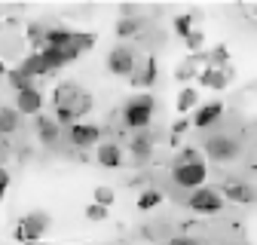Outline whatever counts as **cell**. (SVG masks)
<instances>
[{
    "mask_svg": "<svg viewBox=\"0 0 257 245\" xmlns=\"http://www.w3.org/2000/svg\"><path fill=\"white\" fill-rule=\"evenodd\" d=\"M95 107V98H92V92L83 89L80 83H71V80H64L52 89V116L58 119V126H74V122H83V116Z\"/></svg>",
    "mask_w": 257,
    "mask_h": 245,
    "instance_id": "cell-1",
    "label": "cell"
},
{
    "mask_svg": "<svg viewBox=\"0 0 257 245\" xmlns=\"http://www.w3.org/2000/svg\"><path fill=\"white\" fill-rule=\"evenodd\" d=\"M153 113H156V98L150 92H138L122 104V126L132 132H147L153 122Z\"/></svg>",
    "mask_w": 257,
    "mask_h": 245,
    "instance_id": "cell-2",
    "label": "cell"
},
{
    "mask_svg": "<svg viewBox=\"0 0 257 245\" xmlns=\"http://www.w3.org/2000/svg\"><path fill=\"white\" fill-rule=\"evenodd\" d=\"M49 224H52V214L43 211V208H34V211H28L25 218L19 221V227H16L13 236H16V242H22V245H34V242H40V239L46 236Z\"/></svg>",
    "mask_w": 257,
    "mask_h": 245,
    "instance_id": "cell-3",
    "label": "cell"
},
{
    "mask_svg": "<svg viewBox=\"0 0 257 245\" xmlns=\"http://www.w3.org/2000/svg\"><path fill=\"white\" fill-rule=\"evenodd\" d=\"M239 138L236 135H227V132H217V135H208L205 138V157L214 160V163H233L239 157Z\"/></svg>",
    "mask_w": 257,
    "mask_h": 245,
    "instance_id": "cell-4",
    "label": "cell"
},
{
    "mask_svg": "<svg viewBox=\"0 0 257 245\" xmlns=\"http://www.w3.org/2000/svg\"><path fill=\"white\" fill-rule=\"evenodd\" d=\"M135 68H138V55L132 46H113L107 52V71L113 77H135Z\"/></svg>",
    "mask_w": 257,
    "mask_h": 245,
    "instance_id": "cell-5",
    "label": "cell"
},
{
    "mask_svg": "<svg viewBox=\"0 0 257 245\" xmlns=\"http://www.w3.org/2000/svg\"><path fill=\"white\" fill-rule=\"evenodd\" d=\"M205 178H208L205 163L172 166V181H175V187H181V190H199V187H205Z\"/></svg>",
    "mask_w": 257,
    "mask_h": 245,
    "instance_id": "cell-6",
    "label": "cell"
},
{
    "mask_svg": "<svg viewBox=\"0 0 257 245\" xmlns=\"http://www.w3.org/2000/svg\"><path fill=\"white\" fill-rule=\"evenodd\" d=\"M68 141L77 147V150H89V147H98L101 144V126L98 122H74L68 129Z\"/></svg>",
    "mask_w": 257,
    "mask_h": 245,
    "instance_id": "cell-7",
    "label": "cell"
},
{
    "mask_svg": "<svg viewBox=\"0 0 257 245\" xmlns=\"http://www.w3.org/2000/svg\"><path fill=\"white\" fill-rule=\"evenodd\" d=\"M187 205H190L193 211H199V214H217V211L223 208V196H220L217 190H211V187H199V190L190 193Z\"/></svg>",
    "mask_w": 257,
    "mask_h": 245,
    "instance_id": "cell-8",
    "label": "cell"
},
{
    "mask_svg": "<svg viewBox=\"0 0 257 245\" xmlns=\"http://www.w3.org/2000/svg\"><path fill=\"white\" fill-rule=\"evenodd\" d=\"M43 92L37 89V86H31V89H22V92H16V110L22 113V116H40L43 113Z\"/></svg>",
    "mask_w": 257,
    "mask_h": 245,
    "instance_id": "cell-9",
    "label": "cell"
},
{
    "mask_svg": "<svg viewBox=\"0 0 257 245\" xmlns=\"http://www.w3.org/2000/svg\"><path fill=\"white\" fill-rule=\"evenodd\" d=\"M220 116H223V101H205V104H199L196 110H193V119H190V126L193 129H211V126H217L220 122Z\"/></svg>",
    "mask_w": 257,
    "mask_h": 245,
    "instance_id": "cell-10",
    "label": "cell"
},
{
    "mask_svg": "<svg viewBox=\"0 0 257 245\" xmlns=\"http://www.w3.org/2000/svg\"><path fill=\"white\" fill-rule=\"evenodd\" d=\"M220 196L230 199V202H236V205H251V202H257V190H254V184H248V181H227V184L220 187Z\"/></svg>",
    "mask_w": 257,
    "mask_h": 245,
    "instance_id": "cell-11",
    "label": "cell"
},
{
    "mask_svg": "<svg viewBox=\"0 0 257 245\" xmlns=\"http://www.w3.org/2000/svg\"><path fill=\"white\" fill-rule=\"evenodd\" d=\"M95 163H98L101 169H122L125 157H122L119 141H101L98 147H95Z\"/></svg>",
    "mask_w": 257,
    "mask_h": 245,
    "instance_id": "cell-12",
    "label": "cell"
},
{
    "mask_svg": "<svg viewBox=\"0 0 257 245\" xmlns=\"http://www.w3.org/2000/svg\"><path fill=\"white\" fill-rule=\"evenodd\" d=\"M34 132H37L40 144H46V147H55V144H58V138H61V126H58V119H55V116H46V113H40V116L34 119Z\"/></svg>",
    "mask_w": 257,
    "mask_h": 245,
    "instance_id": "cell-13",
    "label": "cell"
},
{
    "mask_svg": "<svg viewBox=\"0 0 257 245\" xmlns=\"http://www.w3.org/2000/svg\"><path fill=\"white\" fill-rule=\"evenodd\" d=\"M199 83L208 86V89H214V92H220L223 86L230 83V68L227 65H208V68L199 71Z\"/></svg>",
    "mask_w": 257,
    "mask_h": 245,
    "instance_id": "cell-14",
    "label": "cell"
},
{
    "mask_svg": "<svg viewBox=\"0 0 257 245\" xmlns=\"http://www.w3.org/2000/svg\"><path fill=\"white\" fill-rule=\"evenodd\" d=\"M153 144H156V138H153V132L147 129V132H135L132 135V141H128V150H132V157H135V163H144L150 153H153Z\"/></svg>",
    "mask_w": 257,
    "mask_h": 245,
    "instance_id": "cell-15",
    "label": "cell"
},
{
    "mask_svg": "<svg viewBox=\"0 0 257 245\" xmlns=\"http://www.w3.org/2000/svg\"><path fill=\"white\" fill-rule=\"evenodd\" d=\"M132 83H135L141 92H150V89H153V83H156V58H153V55L144 58V68H141V74L132 77Z\"/></svg>",
    "mask_w": 257,
    "mask_h": 245,
    "instance_id": "cell-16",
    "label": "cell"
},
{
    "mask_svg": "<svg viewBox=\"0 0 257 245\" xmlns=\"http://www.w3.org/2000/svg\"><path fill=\"white\" fill-rule=\"evenodd\" d=\"M19 68L31 77V80H37V77H46V65H43V55L40 52H31L19 61Z\"/></svg>",
    "mask_w": 257,
    "mask_h": 245,
    "instance_id": "cell-17",
    "label": "cell"
},
{
    "mask_svg": "<svg viewBox=\"0 0 257 245\" xmlns=\"http://www.w3.org/2000/svg\"><path fill=\"white\" fill-rule=\"evenodd\" d=\"M175 107H178V113H190V110H196V107H199V92H196V86H184V89L178 92Z\"/></svg>",
    "mask_w": 257,
    "mask_h": 245,
    "instance_id": "cell-18",
    "label": "cell"
},
{
    "mask_svg": "<svg viewBox=\"0 0 257 245\" xmlns=\"http://www.w3.org/2000/svg\"><path fill=\"white\" fill-rule=\"evenodd\" d=\"M113 31H116V37H119V40L135 37L138 31H141V19H138V16H119L116 25H113Z\"/></svg>",
    "mask_w": 257,
    "mask_h": 245,
    "instance_id": "cell-19",
    "label": "cell"
},
{
    "mask_svg": "<svg viewBox=\"0 0 257 245\" xmlns=\"http://www.w3.org/2000/svg\"><path fill=\"white\" fill-rule=\"evenodd\" d=\"M22 122V113L16 107H0V135H13Z\"/></svg>",
    "mask_w": 257,
    "mask_h": 245,
    "instance_id": "cell-20",
    "label": "cell"
},
{
    "mask_svg": "<svg viewBox=\"0 0 257 245\" xmlns=\"http://www.w3.org/2000/svg\"><path fill=\"white\" fill-rule=\"evenodd\" d=\"M172 28H175V34H178L181 40H187L193 31H196V22H193V16H190V13H181V16H175Z\"/></svg>",
    "mask_w": 257,
    "mask_h": 245,
    "instance_id": "cell-21",
    "label": "cell"
},
{
    "mask_svg": "<svg viewBox=\"0 0 257 245\" xmlns=\"http://www.w3.org/2000/svg\"><path fill=\"white\" fill-rule=\"evenodd\" d=\"M159 202H163V193H159L156 187H147V190H141V193H138V199H135V205H138L141 211H150V208H156Z\"/></svg>",
    "mask_w": 257,
    "mask_h": 245,
    "instance_id": "cell-22",
    "label": "cell"
},
{
    "mask_svg": "<svg viewBox=\"0 0 257 245\" xmlns=\"http://www.w3.org/2000/svg\"><path fill=\"white\" fill-rule=\"evenodd\" d=\"M7 83L13 86V92H22V89H31V86H34V80H31L19 65L16 68H10V74H7Z\"/></svg>",
    "mask_w": 257,
    "mask_h": 245,
    "instance_id": "cell-23",
    "label": "cell"
},
{
    "mask_svg": "<svg viewBox=\"0 0 257 245\" xmlns=\"http://www.w3.org/2000/svg\"><path fill=\"white\" fill-rule=\"evenodd\" d=\"M193 163H202V153L196 147H184V150H178V157H175L172 166H193Z\"/></svg>",
    "mask_w": 257,
    "mask_h": 245,
    "instance_id": "cell-24",
    "label": "cell"
},
{
    "mask_svg": "<svg viewBox=\"0 0 257 245\" xmlns=\"http://www.w3.org/2000/svg\"><path fill=\"white\" fill-rule=\"evenodd\" d=\"M92 196H95L92 202H98V205H104V208H110V205H113V199H116L113 187H107V184H101V187H95V193H92Z\"/></svg>",
    "mask_w": 257,
    "mask_h": 245,
    "instance_id": "cell-25",
    "label": "cell"
},
{
    "mask_svg": "<svg viewBox=\"0 0 257 245\" xmlns=\"http://www.w3.org/2000/svg\"><path fill=\"white\" fill-rule=\"evenodd\" d=\"M83 214H86L89 221H95V224H98V221H107V208H104V205H98V202H89Z\"/></svg>",
    "mask_w": 257,
    "mask_h": 245,
    "instance_id": "cell-26",
    "label": "cell"
},
{
    "mask_svg": "<svg viewBox=\"0 0 257 245\" xmlns=\"http://www.w3.org/2000/svg\"><path fill=\"white\" fill-rule=\"evenodd\" d=\"M7 190H10V172H7V166H4V163H0V202H4Z\"/></svg>",
    "mask_w": 257,
    "mask_h": 245,
    "instance_id": "cell-27",
    "label": "cell"
},
{
    "mask_svg": "<svg viewBox=\"0 0 257 245\" xmlns=\"http://www.w3.org/2000/svg\"><path fill=\"white\" fill-rule=\"evenodd\" d=\"M202 40H205V37H202V31H193V34H190V37H187L184 43H187V46H190L193 52H196V49L202 46Z\"/></svg>",
    "mask_w": 257,
    "mask_h": 245,
    "instance_id": "cell-28",
    "label": "cell"
},
{
    "mask_svg": "<svg viewBox=\"0 0 257 245\" xmlns=\"http://www.w3.org/2000/svg\"><path fill=\"white\" fill-rule=\"evenodd\" d=\"M169 245H196V239H190V236H175V239H169Z\"/></svg>",
    "mask_w": 257,
    "mask_h": 245,
    "instance_id": "cell-29",
    "label": "cell"
},
{
    "mask_svg": "<svg viewBox=\"0 0 257 245\" xmlns=\"http://www.w3.org/2000/svg\"><path fill=\"white\" fill-rule=\"evenodd\" d=\"M7 74H10V68H7V61L0 58V77H7Z\"/></svg>",
    "mask_w": 257,
    "mask_h": 245,
    "instance_id": "cell-30",
    "label": "cell"
}]
</instances>
